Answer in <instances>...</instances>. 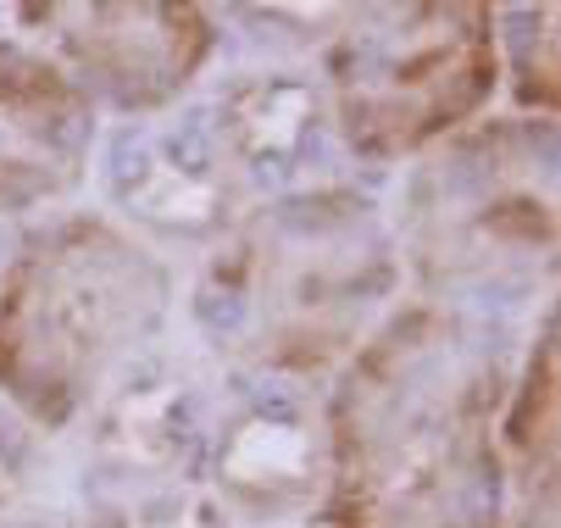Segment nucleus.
I'll return each mask as SVG.
<instances>
[{"label": "nucleus", "mask_w": 561, "mask_h": 528, "mask_svg": "<svg viewBox=\"0 0 561 528\" xmlns=\"http://www.w3.org/2000/svg\"><path fill=\"white\" fill-rule=\"evenodd\" d=\"M222 157L239 168H289L317 145L323 95L300 72H251L222 95Z\"/></svg>", "instance_id": "obj_3"}, {"label": "nucleus", "mask_w": 561, "mask_h": 528, "mask_svg": "<svg viewBox=\"0 0 561 528\" xmlns=\"http://www.w3.org/2000/svg\"><path fill=\"white\" fill-rule=\"evenodd\" d=\"M28 468H34V445H28V434H23L18 423L0 417V512H7V506L23 495Z\"/></svg>", "instance_id": "obj_5"}, {"label": "nucleus", "mask_w": 561, "mask_h": 528, "mask_svg": "<svg viewBox=\"0 0 561 528\" xmlns=\"http://www.w3.org/2000/svg\"><path fill=\"white\" fill-rule=\"evenodd\" d=\"M123 206L162 234H217L233 206L228 157H201L184 145H145L123 173Z\"/></svg>", "instance_id": "obj_2"}, {"label": "nucleus", "mask_w": 561, "mask_h": 528, "mask_svg": "<svg viewBox=\"0 0 561 528\" xmlns=\"http://www.w3.org/2000/svg\"><path fill=\"white\" fill-rule=\"evenodd\" d=\"M228 517L217 512L211 495H201L195 484H168V479H134V490L123 495V506L112 512L106 528H222Z\"/></svg>", "instance_id": "obj_4"}, {"label": "nucleus", "mask_w": 561, "mask_h": 528, "mask_svg": "<svg viewBox=\"0 0 561 528\" xmlns=\"http://www.w3.org/2000/svg\"><path fill=\"white\" fill-rule=\"evenodd\" d=\"M222 495L239 517H289L323 490V428L300 401H262L222 434Z\"/></svg>", "instance_id": "obj_1"}, {"label": "nucleus", "mask_w": 561, "mask_h": 528, "mask_svg": "<svg viewBox=\"0 0 561 528\" xmlns=\"http://www.w3.org/2000/svg\"><path fill=\"white\" fill-rule=\"evenodd\" d=\"M18 528H50V523H18Z\"/></svg>", "instance_id": "obj_6"}]
</instances>
